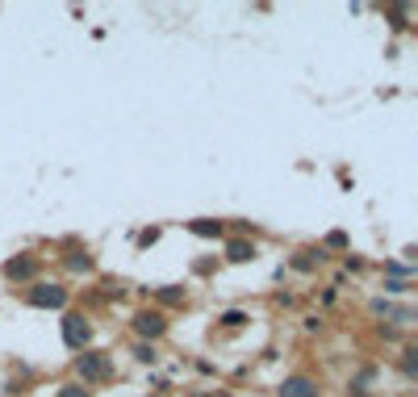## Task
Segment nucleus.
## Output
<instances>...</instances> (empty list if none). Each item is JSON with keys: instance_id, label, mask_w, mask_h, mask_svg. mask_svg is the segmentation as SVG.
<instances>
[{"instance_id": "f257e3e1", "label": "nucleus", "mask_w": 418, "mask_h": 397, "mask_svg": "<svg viewBox=\"0 0 418 397\" xmlns=\"http://www.w3.org/2000/svg\"><path fill=\"white\" fill-rule=\"evenodd\" d=\"M76 372H80V381L84 385H100V381H109V355H100V352H84V355H76Z\"/></svg>"}, {"instance_id": "f03ea898", "label": "nucleus", "mask_w": 418, "mask_h": 397, "mask_svg": "<svg viewBox=\"0 0 418 397\" xmlns=\"http://www.w3.org/2000/svg\"><path fill=\"white\" fill-rule=\"evenodd\" d=\"M88 339H93V322L84 313H67L63 318V343L71 352H88Z\"/></svg>"}, {"instance_id": "7ed1b4c3", "label": "nucleus", "mask_w": 418, "mask_h": 397, "mask_svg": "<svg viewBox=\"0 0 418 397\" xmlns=\"http://www.w3.org/2000/svg\"><path fill=\"white\" fill-rule=\"evenodd\" d=\"M25 301H30L34 309H63V306H67V289L42 280V284H34V289L25 293Z\"/></svg>"}, {"instance_id": "20e7f679", "label": "nucleus", "mask_w": 418, "mask_h": 397, "mask_svg": "<svg viewBox=\"0 0 418 397\" xmlns=\"http://www.w3.org/2000/svg\"><path fill=\"white\" fill-rule=\"evenodd\" d=\"M134 330H139L142 339H163L168 335V318L159 313V309H142V313H134Z\"/></svg>"}, {"instance_id": "39448f33", "label": "nucleus", "mask_w": 418, "mask_h": 397, "mask_svg": "<svg viewBox=\"0 0 418 397\" xmlns=\"http://www.w3.org/2000/svg\"><path fill=\"white\" fill-rule=\"evenodd\" d=\"M277 397H318V381L306 376V372H293V376H284Z\"/></svg>"}, {"instance_id": "423d86ee", "label": "nucleus", "mask_w": 418, "mask_h": 397, "mask_svg": "<svg viewBox=\"0 0 418 397\" xmlns=\"http://www.w3.org/2000/svg\"><path fill=\"white\" fill-rule=\"evenodd\" d=\"M34 272H38V260H34V255H17V260L4 264V276H8V280H30Z\"/></svg>"}, {"instance_id": "0eeeda50", "label": "nucleus", "mask_w": 418, "mask_h": 397, "mask_svg": "<svg viewBox=\"0 0 418 397\" xmlns=\"http://www.w3.org/2000/svg\"><path fill=\"white\" fill-rule=\"evenodd\" d=\"M226 260H231V264H247V260H255V243H247V238H231V243H226Z\"/></svg>"}, {"instance_id": "6e6552de", "label": "nucleus", "mask_w": 418, "mask_h": 397, "mask_svg": "<svg viewBox=\"0 0 418 397\" xmlns=\"http://www.w3.org/2000/svg\"><path fill=\"white\" fill-rule=\"evenodd\" d=\"M372 313H381V318H393V322H410L414 313L402 306H389V301H372Z\"/></svg>"}, {"instance_id": "1a4fd4ad", "label": "nucleus", "mask_w": 418, "mask_h": 397, "mask_svg": "<svg viewBox=\"0 0 418 397\" xmlns=\"http://www.w3.org/2000/svg\"><path fill=\"white\" fill-rule=\"evenodd\" d=\"M188 230H192V234H201V238H218V234H222V221L197 218V221H188Z\"/></svg>"}, {"instance_id": "9d476101", "label": "nucleus", "mask_w": 418, "mask_h": 397, "mask_svg": "<svg viewBox=\"0 0 418 397\" xmlns=\"http://www.w3.org/2000/svg\"><path fill=\"white\" fill-rule=\"evenodd\" d=\"M155 297H159L163 306H185V289H176V284H163V289H155Z\"/></svg>"}, {"instance_id": "9b49d317", "label": "nucleus", "mask_w": 418, "mask_h": 397, "mask_svg": "<svg viewBox=\"0 0 418 397\" xmlns=\"http://www.w3.org/2000/svg\"><path fill=\"white\" fill-rule=\"evenodd\" d=\"M402 372L414 381V372H418V347H406V352H402Z\"/></svg>"}, {"instance_id": "f8f14e48", "label": "nucleus", "mask_w": 418, "mask_h": 397, "mask_svg": "<svg viewBox=\"0 0 418 397\" xmlns=\"http://www.w3.org/2000/svg\"><path fill=\"white\" fill-rule=\"evenodd\" d=\"M67 267H71V272H93V260H88L84 251H76V255H67Z\"/></svg>"}, {"instance_id": "ddd939ff", "label": "nucleus", "mask_w": 418, "mask_h": 397, "mask_svg": "<svg viewBox=\"0 0 418 397\" xmlns=\"http://www.w3.org/2000/svg\"><path fill=\"white\" fill-rule=\"evenodd\" d=\"M218 322H222V326H243V322H247V313H238V309H226V313H222V318H218Z\"/></svg>"}, {"instance_id": "4468645a", "label": "nucleus", "mask_w": 418, "mask_h": 397, "mask_svg": "<svg viewBox=\"0 0 418 397\" xmlns=\"http://www.w3.org/2000/svg\"><path fill=\"white\" fill-rule=\"evenodd\" d=\"M134 359H142V364H155V347L139 343V347H134Z\"/></svg>"}, {"instance_id": "2eb2a0df", "label": "nucleus", "mask_w": 418, "mask_h": 397, "mask_svg": "<svg viewBox=\"0 0 418 397\" xmlns=\"http://www.w3.org/2000/svg\"><path fill=\"white\" fill-rule=\"evenodd\" d=\"M59 397H88V389H84V385H63Z\"/></svg>"}, {"instance_id": "dca6fc26", "label": "nucleus", "mask_w": 418, "mask_h": 397, "mask_svg": "<svg viewBox=\"0 0 418 397\" xmlns=\"http://www.w3.org/2000/svg\"><path fill=\"white\" fill-rule=\"evenodd\" d=\"M389 17H393L397 30H406V8H389Z\"/></svg>"}]
</instances>
